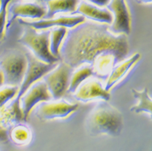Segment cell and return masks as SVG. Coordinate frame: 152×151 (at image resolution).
<instances>
[{"label":"cell","instance_id":"obj_1","mask_svg":"<svg viewBox=\"0 0 152 151\" xmlns=\"http://www.w3.org/2000/svg\"><path fill=\"white\" fill-rule=\"evenodd\" d=\"M108 52L116 54L120 61L126 59L127 36L114 35L108 24L84 21L67 32L59 50V60L77 69L83 65L91 66L97 57Z\"/></svg>","mask_w":152,"mask_h":151},{"label":"cell","instance_id":"obj_2","mask_svg":"<svg viewBox=\"0 0 152 151\" xmlns=\"http://www.w3.org/2000/svg\"><path fill=\"white\" fill-rule=\"evenodd\" d=\"M86 128L91 136L117 137L123 128L122 114L108 101L102 100L97 103L88 115Z\"/></svg>","mask_w":152,"mask_h":151},{"label":"cell","instance_id":"obj_3","mask_svg":"<svg viewBox=\"0 0 152 151\" xmlns=\"http://www.w3.org/2000/svg\"><path fill=\"white\" fill-rule=\"evenodd\" d=\"M50 30L37 32L35 29L27 26L23 34L18 39V42L27 47L38 61L45 64H56L60 60L50 53Z\"/></svg>","mask_w":152,"mask_h":151},{"label":"cell","instance_id":"obj_4","mask_svg":"<svg viewBox=\"0 0 152 151\" xmlns=\"http://www.w3.org/2000/svg\"><path fill=\"white\" fill-rule=\"evenodd\" d=\"M27 69L26 54L18 50H8L0 58V70L4 78V85L19 87Z\"/></svg>","mask_w":152,"mask_h":151},{"label":"cell","instance_id":"obj_5","mask_svg":"<svg viewBox=\"0 0 152 151\" xmlns=\"http://www.w3.org/2000/svg\"><path fill=\"white\" fill-rule=\"evenodd\" d=\"M73 69L62 61L44 76V82L52 99H60L67 90Z\"/></svg>","mask_w":152,"mask_h":151},{"label":"cell","instance_id":"obj_6","mask_svg":"<svg viewBox=\"0 0 152 151\" xmlns=\"http://www.w3.org/2000/svg\"><path fill=\"white\" fill-rule=\"evenodd\" d=\"M107 9L113 17L108 26L109 31L114 35H129L131 31V15L126 0H110Z\"/></svg>","mask_w":152,"mask_h":151},{"label":"cell","instance_id":"obj_7","mask_svg":"<svg viewBox=\"0 0 152 151\" xmlns=\"http://www.w3.org/2000/svg\"><path fill=\"white\" fill-rule=\"evenodd\" d=\"M27 69L23 76V81L19 87V90L15 99L20 101L21 96H23L28 89L36 82L43 78L47 73L53 70L56 64H45L36 59L32 54L27 53Z\"/></svg>","mask_w":152,"mask_h":151},{"label":"cell","instance_id":"obj_8","mask_svg":"<svg viewBox=\"0 0 152 151\" xmlns=\"http://www.w3.org/2000/svg\"><path fill=\"white\" fill-rule=\"evenodd\" d=\"M36 116L42 121L56 119H65L77 111L78 104H70L66 100L56 99V101H44L38 104Z\"/></svg>","mask_w":152,"mask_h":151},{"label":"cell","instance_id":"obj_9","mask_svg":"<svg viewBox=\"0 0 152 151\" xmlns=\"http://www.w3.org/2000/svg\"><path fill=\"white\" fill-rule=\"evenodd\" d=\"M51 99L52 96L49 92L44 81H37L33 83L20 99L24 121L28 120L32 108L36 105L41 102L50 101Z\"/></svg>","mask_w":152,"mask_h":151},{"label":"cell","instance_id":"obj_10","mask_svg":"<svg viewBox=\"0 0 152 151\" xmlns=\"http://www.w3.org/2000/svg\"><path fill=\"white\" fill-rule=\"evenodd\" d=\"M74 98L83 103H88L95 99L108 101L110 99V93L97 79H88L74 92Z\"/></svg>","mask_w":152,"mask_h":151},{"label":"cell","instance_id":"obj_11","mask_svg":"<svg viewBox=\"0 0 152 151\" xmlns=\"http://www.w3.org/2000/svg\"><path fill=\"white\" fill-rule=\"evenodd\" d=\"M45 14L46 9L38 3L30 2L14 3L9 7L10 17L7 20V28H8L12 22L18 17L35 20L45 17Z\"/></svg>","mask_w":152,"mask_h":151},{"label":"cell","instance_id":"obj_12","mask_svg":"<svg viewBox=\"0 0 152 151\" xmlns=\"http://www.w3.org/2000/svg\"><path fill=\"white\" fill-rule=\"evenodd\" d=\"M86 20L83 15H70V16H59L58 18L45 19L38 21H24L20 20L19 22L25 26L32 28L35 30H44L53 27H65L66 28H72L79 23Z\"/></svg>","mask_w":152,"mask_h":151},{"label":"cell","instance_id":"obj_13","mask_svg":"<svg viewBox=\"0 0 152 151\" xmlns=\"http://www.w3.org/2000/svg\"><path fill=\"white\" fill-rule=\"evenodd\" d=\"M73 14H79L86 19L99 23L110 25L113 22V14L107 8H100L99 7L86 1H82L78 4Z\"/></svg>","mask_w":152,"mask_h":151},{"label":"cell","instance_id":"obj_14","mask_svg":"<svg viewBox=\"0 0 152 151\" xmlns=\"http://www.w3.org/2000/svg\"><path fill=\"white\" fill-rule=\"evenodd\" d=\"M141 54L136 53L134 55H132L128 59H125L124 61L117 63L115 66L112 69L111 72L106 79V83L104 86V89L109 91L112 87L118 83L129 72L131 67L137 63V61L140 59Z\"/></svg>","mask_w":152,"mask_h":151},{"label":"cell","instance_id":"obj_15","mask_svg":"<svg viewBox=\"0 0 152 151\" xmlns=\"http://www.w3.org/2000/svg\"><path fill=\"white\" fill-rule=\"evenodd\" d=\"M24 121L20 101L14 98L0 108V126L7 128Z\"/></svg>","mask_w":152,"mask_h":151},{"label":"cell","instance_id":"obj_16","mask_svg":"<svg viewBox=\"0 0 152 151\" xmlns=\"http://www.w3.org/2000/svg\"><path fill=\"white\" fill-rule=\"evenodd\" d=\"M79 0H46V14L45 18L51 19L58 13H74Z\"/></svg>","mask_w":152,"mask_h":151},{"label":"cell","instance_id":"obj_17","mask_svg":"<svg viewBox=\"0 0 152 151\" xmlns=\"http://www.w3.org/2000/svg\"><path fill=\"white\" fill-rule=\"evenodd\" d=\"M131 92L135 99L137 100V104L130 108V111L134 113H148L151 115L152 102L151 98L148 94V89L144 88L143 90L138 91L135 89H131Z\"/></svg>","mask_w":152,"mask_h":151},{"label":"cell","instance_id":"obj_18","mask_svg":"<svg viewBox=\"0 0 152 151\" xmlns=\"http://www.w3.org/2000/svg\"><path fill=\"white\" fill-rule=\"evenodd\" d=\"M92 75H93L92 69L88 65H83L82 66L75 69V71L71 74L70 83L68 86L66 92L74 94V92L80 86L81 83H83L85 80L89 79Z\"/></svg>","mask_w":152,"mask_h":151},{"label":"cell","instance_id":"obj_19","mask_svg":"<svg viewBox=\"0 0 152 151\" xmlns=\"http://www.w3.org/2000/svg\"><path fill=\"white\" fill-rule=\"evenodd\" d=\"M10 139L18 145H24L30 142L32 139V133L26 125L18 124L14 125L8 133Z\"/></svg>","mask_w":152,"mask_h":151},{"label":"cell","instance_id":"obj_20","mask_svg":"<svg viewBox=\"0 0 152 151\" xmlns=\"http://www.w3.org/2000/svg\"><path fill=\"white\" fill-rule=\"evenodd\" d=\"M66 33L67 29L65 27H54V28L50 30V51L56 58H59V50Z\"/></svg>","mask_w":152,"mask_h":151},{"label":"cell","instance_id":"obj_21","mask_svg":"<svg viewBox=\"0 0 152 151\" xmlns=\"http://www.w3.org/2000/svg\"><path fill=\"white\" fill-rule=\"evenodd\" d=\"M19 87L6 86L0 87V108L15 98L18 93Z\"/></svg>","mask_w":152,"mask_h":151},{"label":"cell","instance_id":"obj_22","mask_svg":"<svg viewBox=\"0 0 152 151\" xmlns=\"http://www.w3.org/2000/svg\"><path fill=\"white\" fill-rule=\"evenodd\" d=\"M12 0H1L0 3V41L5 36L7 20V7Z\"/></svg>","mask_w":152,"mask_h":151},{"label":"cell","instance_id":"obj_23","mask_svg":"<svg viewBox=\"0 0 152 151\" xmlns=\"http://www.w3.org/2000/svg\"><path fill=\"white\" fill-rule=\"evenodd\" d=\"M9 139L7 129L0 126V142H7Z\"/></svg>","mask_w":152,"mask_h":151},{"label":"cell","instance_id":"obj_24","mask_svg":"<svg viewBox=\"0 0 152 151\" xmlns=\"http://www.w3.org/2000/svg\"><path fill=\"white\" fill-rule=\"evenodd\" d=\"M86 2H89L90 3H92L94 5H96L97 7H104L106 6L110 0H85Z\"/></svg>","mask_w":152,"mask_h":151},{"label":"cell","instance_id":"obj_25","mask_svg":"<svg viewBox=\"0 0 152 151\" xmlns=\"http://www.w3.org/2000/svg\"><path fill=\"white\" fill-rule=\"evenodd\" d=\"M4 85V78H3V73L0 70V87H2Z\"/></svg>","mask_w":152,"mask_h":151},{"label":"cell","instance_id":"obj_26","mask_svg":"<svg viewBox=\"0 0 152 151\" xmlns=\"http://www.w3.org/2000/svg\"><path fill=\"white\" fill-rule=\"evenodd\" d=\"M139 3H151L152 0H137Z\"/></svg>","mask_w":152,"mask_h":151},{"label":"cell","instance_id":"obj_27","mask_svg":"<svg viewBox=\"0 0 152 151\" xmlns=\"http://www.w3.org/2000/svg\"><path fill=\"white\" fill-rule=\"evenodd\" d=\"M0 3H1V0H0Z\"/></svg>","mask_w":152,"mask_h":151},{"label":"cell","instance_id":"obj_28","mask_svg":"<svg viewBox=\"0 0 152 151\" xmlns=\"http://www.w3.org/2000/svg\"><path fill=\"white\" fill-rule=\"evenodd\" d=\"M24 1H27V0H24Z\"/></svg>","mask_w":152,"mask_h":151}]
</instances>
